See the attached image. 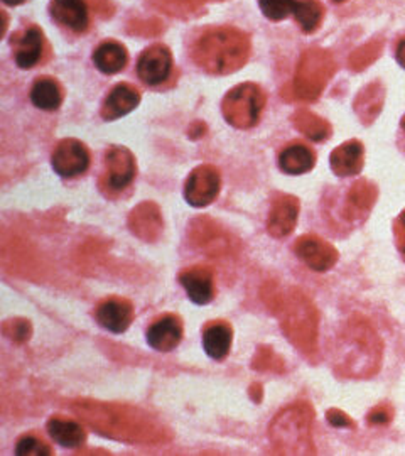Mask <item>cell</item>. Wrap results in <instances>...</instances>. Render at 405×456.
<instances>
[{
	"instance_id": "4",
	"label": "cell",
	"mask_w": 405,
	"mask_h": 456,
	"mask_svg": "<svg viewBox=\"0 0 405 456\" xmlns=\"http://www.w3.org/2000/svg\"><path fill=\"white\" fill-rule=\"evenodd\" d=\"M335 73V61L321 49L308 51L296 75V92L299 97L314 100L320 97L328 80Z\"/></svg>"
},
{
	"instance_id": "29",
	"label": "cell",
	"mask_w": 405,
	"mask_h": 456,
	"mask_svg": "<svg viewBox=\"0 0 405 456\" xmlns=\"http://www.w3.org/2000/svg\"><path fill=\"white\" fill-rule=\"evenodd\" d=\"M17 456H49L53 455L51 448L43 440L34 435H26L16 444Z\"/></svg>"
},
{
	"instance_id": "7",
	"label": "cell",
	"mask_w": 405,
	"mask_h": 456,
	"mask_svg": "<svg viewBox=\"0 0 405 456\" xmlns=\"http://www.w3.org/2000/svg\"><path fill=\"white\" fill-rule=\"evenodd\" d=\"M220 193V173L213 166H199L191 171L184 186L186 201L195 207L203 208L211 205Z\"/></svg>"
},
{
	"instance_id": "31",
	"label": "cell",
	"mask_w": 405,
	"mask_h": 456,
	"mask_svg": "<svg viewBox=\"0 0 405 456\" xmlns=\"http://www.w3.org/2000/svg\"><path fill=\"white\" fill-rule=\"evenodd\" d=\"M393 418V409L390 406H378L373 409L369 414V423L370 424H389Z\"/></svg>"
},
{
	"instance_id": "36",
	"label": "cell",
	"mask_w": 405,
	"mask_h": 456,
	"mask_svg": "<svg viewBox=\"0 0 405 456\" xmlns=\"http://www.w3.org/2000/svg\"><path fill=\"white\" fill-rule=\"evenodd\" d=\"M402 129L405 131V115L402 117Z\"/></svg>"
},
{
	"instance_id": "23",
	"label": "cell",
	"mask_w": 405,
	"mask_h": 456,
	"mask_svg": "<svg viewBox=\"0 0 405 456\" xmlns=\"http://www.w3.org/2000/svg\"><path fill=\"white\" fill-rule=\"evenodd\" d=\"M161 215L150 203L141 205L130 215L132 232L141 239H146V240L156 239V235L161 232Z\"/></svg>"
},
{
	"instance_id": "30",
	"label": "cell",
	"mask_w": 405,
	"mask_h": 456,
	"mask_svg": "<svg viewBox=\"0 0 405 456\" xmlns=\"http://www.w3.org/2000/svg\"><path fill=\"white\" fill-rule=\"evenodd\" d=\"M382 51V43H370L361 49H358L357 53L352 56V66L355 69H363L365 66L370 65L373 60L378 58Z\"/></svg>"
},
{
	"instance_id": "35",
	"label": "cell",
	"mask_w": 405,
	"mask_h": 456,
	"mask_svg": "<svg viewBox=\"0 0 405 456\" xmlns=\"http://www.w3.org/2000/svg\"><path fill=\"white\" fill-rule=\"evenodd\" d=\"M7 5H19V4H22V2H26V0H4Z\"/></svg>"
},
{
	"instance_id": "20",
	"label": "cell",
	"mask_w": 405,
	"mask_h": 456,
	"mask_svg": "<svg viewBox=\"0 0 405 456\" xmlns=\"http://www.w3.org/2000/svg\"><path fill=\"white\" fill-rule=\"evenodd\" d=\"M48 433L54 443L69 450L80 448L81 444L86 441V433L80 423L60 418V416H54L49 419Z\"/></svg>"
},
{
	"instance_id": "32",
	"label": "cell",
	"mask_w": 405,
	"mask_h": 456,
	"mask_svg": "<svg viewBox=\"0 0 405 456\" xmlns=\"http://www.w3.org/2000/svg\"><path fill=\"white\" fill-rule=\"evenodd\" d=\"M393 233H395V242H397V248L402 254L405 259V210L399 215V218L393 224Z\"/></svg>"
},
{
	"instance_id": "15",
	"label": "cell",
	"mask_w": 405,
	"mask_h": 456,
	"mask_svg": "<svg viewBox=\"0 0 405 456\" xmlns=\"http://www.w3.org/2000/svg\"><path fill=\"white\" fill-rule=\"evenodd\" d=\"M299 216V201L294 196H279L272 203L267 220V230L272 237L282 239L292 233Z\"/></svg>"
},
{
	"instance_id": "12",
	"label": "cell",
	"mask_w": 405,
	"mask_h": 456,
	"mask_svg": "<svg viewBox=\"0 0 405 456\" xmlns=\"http://www.w3.org/2000/svg\"><path fill=\"white\" fill-rule=\"evenodd\" d=\"M98 325L103 330L120 335L124 333L134 318V308L127 299L122 297H109L98 305L95 311Z\"/></svg>"
},
{
	"instance_id": "19",
	"label": "cell",
	"mask_w": 405,
	"mask_h": 456,
	"mask_svg": "<svg viewBox=\"0 0 405 456\" xmlns=\"http://www.w3.org/2000/svg\"><path fill=\"white\" fill-rule=\"evenodd\" d=\"M233 330L225 322H213L203 330V348L213 360H223L230 354Z\"/></svg>"
},
{
	"instance_id": "33",
	"label": "cell",
	"mask_w": 405,
	"mask_h": 456,
	"mask_svg": "<svg viewBox=\"0 0 405 456\" xmlns=\"http://www.w3.org/2000/svg\"><path fill=\"white\" fill-rule=\"evenodd\" d=\"M328 421L336 426V428H353V421L350 419V416H346L344 412H341L338 409H331L328 412Z\"/></svg>"
},
{
	"instance_id": "18",
	"label": "cell",
	"mask_w": 405,
	"mask_h": 456,
	"mask_svg": "<svg viewBox=\"0 0 405 456\" xmlns=\"http://www.w3.org/2000/svg\"><path fill=\"white\" fill-rule=\"evenodd\" d=\"M316 164V154L312 152L311 147L301 142H292L288 147H284L279 154V167L282 173L291 175V176H299L309 173Z\"/></svg>"
},
{
	"instance_id": "22",
	"label": "cell",
	"mask_w": 405,
	"mask_h": 456,
	"mask_svg": "<svg viewBox=\"0 0 405 456\" xmlns=\"http://www.w3.org/2000/svg\"><path fill=\"white\" fill-rule=\"evenodd\" d=\"M127 49L115 41L101 43L93 53V63L105 75H117L127 65Z\"/></svg>"
},
{
	"instance_id": "5",
	"label": "cell",
	"mask_w": 405,
	"mask_h": 456,
	"mask_svg": "<svg viewBox=\"0 0 405 456\" xmlns=\"http://www.w3.org/2000/svg\"><path fill=\"white\" fill-rule=\"evenodd\" d=\"M135 178V158L126 147H110L105 152L101 184L110 193L127 190Z\"/></svg>"
},
{
	"instance_id": "8",
	"label": "cell",
	"mask_w": 405,
	"mask_h": 456,
	"mask_svg": "<svg viewBox=\"0 0 405 456\" xmlns=\"http://www.w3.org/2000/svg\"><path fill=\"white\" fill-rule=\"evenodd\" d=\"M171 69L173 54L162 45H154L147 48L137 61V75L141 82L146 83L149 86H158L166 82L171 75Z\"/></svg>"
},
{
	"instance_id": "2",
	"label": "cell",
	"mask_w": 405,
	"mask_h": 456,
	"mask_svg": "<svg viewBox=\"0 0 405 456\" xmlns=\"http://www.w3.org/2000/svg\"><path fill=\"white\" fill-rule=\"evenodd\" d=\"M344 345L348 346V350L343 352V369H346V374L369 377L378 370L382 343L369 323L358 320L348 326Z\"/></svg>"
},
{
	"instance_id": "10",
	"label": "cell",
	"mask_w": 405,
	"mask_h": 456,
	"mask_svg": "<svg viewBox=\"0 0 405 456\" xmlns=\"http://www.w3.org/2000/svg\"><path fill=\"white\" fill-rule=\"evenodd\" d=\"M14 60L20 69H33L45 51V34L37 26H29L12 37Z\"/></svg>"
},
{
	"instance_id": "16",
	"label": "cell",
	"mask_w": 405,
	"mask_h": 456,
	"mask_svg": "<svg viewBox=\"0 0 405 456\" xmlns=\"http://www.w3.org/2000/svg\"><path fill=\"white\" fill-rule=\"evenodd\" d=\"M141 103V94L134 86L120 83L112 88L101 105V117L105 120H117L130 114Z\"/></svg>"
},
{
	"instance_id": "25",
	"label": "cell",
	"mask_w": 405,
	"mask_h": 456,
	"mask_svg": "<svg viewBox=\"0 0 405 456\" xmlns=\"http://www.w3.org/2000/svg\"><path fill=\"white\" fill-rule=\"evenodd\" d=\"M384 98H385V92L380 83L369 85L367 88H363L360 92L357 102H355V110H357L358 117L363 120V124H372L373 120L377 118V115L380 114Z\"/></svg>"
},
{
	"instance_id": "11",
	"label": "cell",
	"mask_w": 405,
	"mask_h": 456,
	"mask_svg": "<svg viewBox=\"0 0 405 456\" xmlns=\"http://www.w3.org/2000/svg\"><path fill=\"white\" fill-rule=\"evenodd\" d=\"M49 12L54 22L73 33L83 34L90 26V11L85 0H53Z\"/></svg>"
},
{
	"instance_id": "21",
	"label": "cell",
	"mask_w": 405,
	"mask_h": 456,
	"mask_svg": "<svg viewBox=\"0 0 405 456\" xmlns=\"http://www.w3.org/2000/svg\"><path fill=\"white\" fill-rule=\"evenodd\" d=\"M377 200V188L369 181L360 180L350 188V193L346 198V216L350 220L363 218L367 213L372 210L373 203Z\"/></svg>"
},
{
	"instance_id": "28",
	"label": "cell",
	"mask_w": 405,
	"mask_h": 456,
	"mask_svg": "<svg viewBox=\"0 0 405 456\" xmlns=\"http://www.w3.org/2000/svg\"><path fill=\"white\" fill-rule=\"evenodd\" d=\"M262 14L271 20L288 19L294 12V0H259Z\"/></svg>"
},
{
	"instance_id": "26",
	"label": "cell",
	"mask_w": 405,
	"mask_h": 456,
	"mask_svg": "<svg viewBox=\"0 0 405 456\" xmlns=\"http://www.w3.org/2000/svg\"><path fill=\"white\" fill-rule=\"evenodd\" d=\"M294 17L301 29L306 34L314 33L321 20H323L324 9L320 0H294Z\"/></svg>"
},
{
	"instance_id": "9",
	"label": "cell",
	"mask_w": 405,
	"mask_h": 456,
	"mask_svg": "<svg viewBox=\"0 0 405 456\" xmlns=\"http://www.w3.org/2000/svg\"><path fill=\"white\" fill-rule=\"evenodd\" d=\"M294 250L297 257L316 273L329 271L338 261V250L316 235L301 237L294 245Z\"/></svg>"
},
{
	"instance_id": "1",
	"label": "cell",
	"mask_w": 405,
	"mask_h": 456,
	"mask_svg": "<svg viewBox=\"0 0 405 456\" xmlns=\"http://www.w3.org/2000/svg\"><path fill=\"white\" fill-rule=\"evenodd\" d=\"M250 54V39L235 28H213L201 34L193 46V60L211 75L240 69Z\"/></svg>"
},
{
	"instance_id": "3",
	"label": "cell",
	"mask_w": 405,
	"mask_h": 456,
	"mask_svg": "<svg viewBox=\"0 0 405 456\" xmlns=\"http://www.w3.org/2000/svg\"><path fill=\"white\" fill-rule=\"evenodd\" d=\"M265 107V95L254 83H243L230 90L223 100V115L237 129H250L259 122Z\"/></svg>"
},
{
	"instance_id": "6",
	"label": "cell",
	"mask_w": 405,
	"mask_h": 456,
	"mask_svg": "<svg viewBox=\"0 0 405 456\" xmlns=\"http://www.w3.org/2000/svg\"><path fill=\"white\" fill-rule=\"evenodd\" d=\"M51 166L54 173L61 178H78L86 173L90 166V152L80 141L65 139L53 151Z\"/></svg>"
},
{
	"instance_id": "17",
	"label": "cell",
	"mask_w": 405,
	"mask_h": 456,
	"mask_svg": "<svg viewBox=\"0 0 405 456\" xmlns=\"http://www.w3.org/2000/svg\"><path fill=\"white\" fill-rule=\"evenodd\" d=\"M363 144L360 141H348L331 152V169L340 178L357 176L363 169Z\"/></svg>"
},
{
	"instance_id": "14",
	"label": "cell",
	"mask_w": 405,
	"mask_h": 456,
	"mask_svg": "<svg viewBox=\"0 0 405 456\" xmlns=\"http://www.w3.org/2000/svg\"><path fill=\"white\" fill-rule=\"evenodd\" d=\"M179 282L182 284L188 297L195 305H208L215 296V282L210 267L205 265H193L184 269L179 274Z\"/></svg>"
},
{
	"instance_id": "37",
	"label": "cell",
	"mask_w": 405,
	"mask_h": 456,
	"mask_svg": "<svg viewBox=\"0 0 405 456\" xmlns=\"http://www.w3.org/2000/svg\"><path fill=\"white\" fill-rule=\"evenodd\" d=\"M333 2H338V4H340V2H344V0H333Z\"/></svg>"
},
{
	"instance_id": "27",
	"label": "cell",
	"mask_w": 405,
	"mask_h": 456,
	"mask_svg": "<svg viewBox=\"0 0 405 456\" xmlns=\"http://www.w3.org/2000/svg\"><path fill=\"white\" fill-rule=\"evenodd\" d=\"M296 127L299 131L304 132L312 141H326L331 134V127L328 126L326 120L316 117V115L308 114V112L297 115Z\"/></svg>"
},
{
	"instance_id": "13",
	"label": "cell",
	"mask_w": 405,
	"mask_h": 456,
	"mask_svg": "<svg viewBox=\"0 0 405 456\" xmlns=\"http://www.w3.org/2000/svg\"><path fill=\"white\" fill-rule=\"evenodd\" d=\"M147 343L156 352H173L182 340V323L178 316L166 314L149 326Z\"/></svg>"
},
{
	"instance_id": "34",
	"label": "cell",
	"mask_w": 405,
	"mask_h": 456,
	"mask_svg": "<svg viewBox=\"0 0 405 456\" xmlns=\"http://www.w3.org/2000/svg\"><path fill=\"white\" fill-rule=\"evenodd\" d=\"M397 61H399V65L405 68V37L397 46Z\"/></svg>"
},
{
	"instance_id": "24",
	"label": "cell",
	"mask_w": 405,
	"mask_h": 456,
	"mask_svg": "<svg viewBox=\"0 0 405 456\" xmlns=\"http://www.w3.org/2000/svg\"><path fill=\"white\" fill-rule=\"evenodd\" d=\"M31 102L34 107L46 112H53L61 107L63 92L56 80L43 77V78H37L31 88Z\"/></svg>"
}]
</instances>
